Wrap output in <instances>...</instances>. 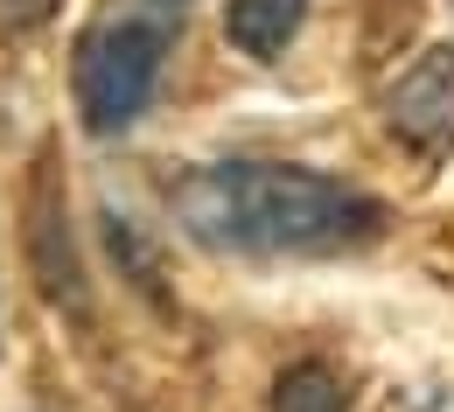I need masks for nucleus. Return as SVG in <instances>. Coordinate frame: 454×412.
<instances>
[{
    "mask_svg": "<svg viewBox=\"0 0 454 412\" xmlns=\"http://www.w3.org/2000/svg\"><path fill=\"white\" fill-rule=\"evenodd\" d=\"M175 210L217 252H349L385 231L364 189L286 161H210L175 189Z\"/></svg>",
    "mask_w": 454,
    "mask_h": 412,
    "instance_id": "nucleus-1",
    "label": "nucleus"
},
{
    "mask_svg": "<svg viewBox=\"0 0 454 412\" xmlns=\"http://www.w3.org/2000/svg\"><path fill=\"white\" fill-rule=\"evenodd\" d=\"M175 43V14L161 0H140V7H113L84 28L77 43V113L91 133H126L133 119L147 113L154 84H161V63Z\"/></svg>",
    "mask_w": 454,
    "mask_h": 412,
    "instance_id": "nucleus-2",
    "label": "nucleus"
},
{
    "mask_svg": "<svg viewBox=\"0 0 454 412\" xmlns=\"http://www.w3.org/2000/svg\"><path fill=\"white\" fill-rule=\"evenodd\" d=\"M385 119H392L398 140H412L419 154H441V147H448L454 140V43L427 50V57L385 91Z\"/></svg>",
    "mask_w": 454,
    "mask_h": 412,
    "instance_id": "nucleus-3",
    "label": "nucleus"
},
{
    "mask_svg": "<svg viewBox=\"0 0 454 412\" xmlns=\"http://www.w3.org/2000/svg\"><path fill=\"white\" fill-rule=\"evenodd\" d=\"M63 203L50 196V175H35V224H28V245H35V273H43V294L84 307V280H77V259H70V231H63Z\"/></svg>",
    "mask_w": 454,
    "mask_h": 412,
    "instance_id": "nucleus-4",
    "label": "nucleus"
},
{
    "mask_svg": "<svg viewBox=\"0 0 454 412\" xmlns=\"http://www.w3.org/2000/svg\"><path fill=\"white\" fill-rule=\"evenodd\" d=\"M301 21H308V0H224V35L259 63L280 57L301 35Z\"/></svg>",
    "mask_w": 454,
    "mask_h": 412,
    "instance_id": "nucleus-5",
    "label": "nucleus"
},
{
    "mask_svg": "<svg viewBox=\"0 0 454 412\" xmlns=\"http://www.w3.org/2000/svg\"><path fill=\"white\" fill-rule=\"evenodd\" d=\"M273 412H349V406H342V385L329 363H294L273 385Z\"/></svg>",
    "mask_w": 454,
    "mask_h": 412,
    "instance_id": "nucleus-6",
    "label": "nucleus"
},
{
    "mask_svg": "<svg viewBox=\"0 0 454 412\" xmlns=\"http://www.w3.org/2000/svg\"><path fill=\"white\" fill-rule=\"evenodd\" d=\"M419 412H454V392H434V399H427Z\"/></svg>",
    "mask_w": 454,
    "mask_h": 412,
    "instance_id": "nucleus-7",
    "label": "nucleus"
}]
</instances>
